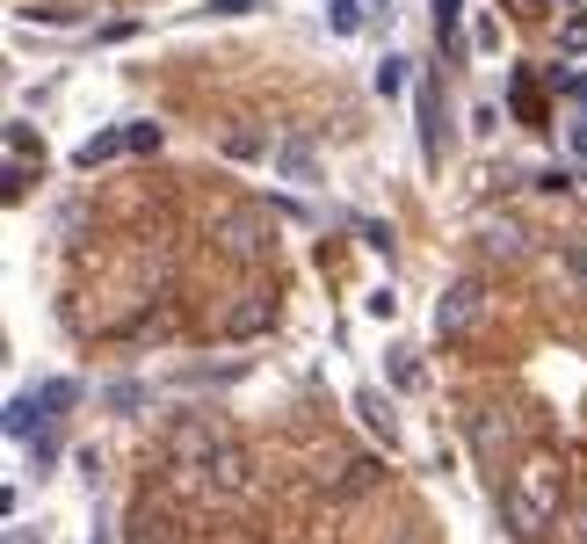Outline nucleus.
<instances>
[{
    "label": "nucleus",
    "mask_w": 587,
    "mask_h": 544,
    "mask_svg": "<svg viewBox=\"0 0 587 544\" xmlns=\"http://www.w3.org/2000/svg\"><path fill=\"white\" fill-rule=\"evenodd\" d=\"M457 30V0H435V37H449Z\"/></svg>",
    "instance_id": "nucleus-13"
},
{
    "label": "nucleus",
    "mask_w": 587,
    "mask_h": 544,
    "mask_svg": "<svg viewBox=\"0 0 587 544\" xmlns=\"http://www.w3.org/2000/svg\"><path fill=\"white\" fill-rule=\"evenodd\" d=\"M283 174H291V182H305V174H312V153H305V145H283Z\"/></svg>",
    "instance_id": "nucleus-11"
},
{
    "label": "nucleus",
    "mask_w": 587,
    "mask_h": 544,
    "mask_svg": "<svg viewBox=\"0 0 587 544\" xmlns=\"http://www.w3.org/2000/svg\"><path fill=\"white\" fill-rule=\"evenodd\" d=\"M334 30H341V37L363 30V0H334Z\"/></svg>",
    "instance_id": "nucleus-9"
},
{
    "label": "nucleus",
    "mask_w": 587,
    "mask_h": 544,
    "mask_svg": "<svg viewBox=\"0 0 587 544\" xmlns=\"http://www.w3.org/2000/svg\"><path fill=\"white\" fill-rule=\"evenodd\" d=\"M515 16H544V0H515Z\"/></svg>",
    "instance_id": "nucleus-15"
},
{
    "label": "nucleus",
    "mask_w": 587,
    "mask_h": 544,
    "mask_svg": "<svg viewBox=\"0 0 587 544\" xmlns=\"http://www.w3.org/2000/svg\"><path fill=\"white\" fill-rule=\"evenodd\" d=\"M356 406H363V421H371V429H377V435H385V443H392V435H399V421H392V406H385V400H377V392H363V400H356Z\"/></svg>",
    "instance_id": "nucleus-6"
},
{
    "label": "nucleus",
    "mask_w": 587,
    "mask_h": 544,
    "mask_svg": "<svg viewBox=\"0 0 587 544\" xmlns=\"http://www.w3.org/2000/svg\"><path fill=\"white\" fill-rule=\"evenodd\" d=\"M558 37H566V51L580 59V51H587V16H566V30H558Z\"/></svg>",
    "instance_id": "nucleus-12"
},
{
    "label": "nucleus",
    "mask_w": 587,
    "mask_h": 544,
    "mask_svg": "<svg viewBox=\"0 0 587 544\" xmlns=\"http://www.w3.org/2000/svg\"><path fill=\"white\" fill-rule=\"evenodd\" d=\"M217 240H225L232 254H247V262H262V254L276 248V233L262 225V211H225L217 218Z\"/></svg>",
    "instance_id": "nucleus-3"
},
{
    "label": "nucleus",
    "mask_w": 587,
    "mask_h": 544,
    "mask_svg": "<svg viewBox=\"0 0 587 544\" xmlns=\"http://www.w3.org/2000/svg\"><path fill=\"white\" fill-rule=\"evenodd\" d=\"M117 153H131V131H102V139H88V145H80V168H102V160H117Z\"/></svg>",
    "instance_id": "nucleus-4"
},
{
    "label": "nucleus",
    "mask_w": 587,
    "mask_h": 544,
    "mask_svg": "<svg viewBox=\"0 0 587 544\" xmlns=\"http://www.w3.org/2000/svg\"><path fill=\"white\" fill-rule=\"evenodd\" d=\"M500 515H508L515 537H544V530L558 523V465L551 457H523V465H515Z\"/></svg>",
    "instance_id": "nucleus-1"
},
{
    "label": "nucleus",
    "mask_w": 587,
    "mask_h": 544,
    "mask_svg": "<svg viewBox=\"0 0 587 544\" xmlns=\"http://www.w3.org/2000/svg\"><path fill=\"white\" fill-rule=\"evenodd\" d=\"M479 320H486V291H479V276H457L443 298H435V334H443V342L472 334Z\"/></svg>",
    "instance_id": "nucleus-2"
},
{
    "label": "nucleus",
    "mask_w": 587,
    "mask_h": 544,
    "mask_svg": "<svg viewBox=\"0 0 587 544\" xmlns=\"http://www.w3.org/2000/svg\"><path fill=\"white\" fill-rule=\"evenodd\" d=\"M371 480H377V465H371V457H356V465H348V480H341V494H363Z\"/></svg>",
    "instance_id": "nucleus-10"
},
{
    "label": "nucleus",
    "mask_w": 587,
    "mask_h": 544,
    "mask_svg": "<svg viewBox=\"0 0 587 544\" xmlns=\"http://www.w3.org/2000/svg\"><path fill=\"white\" fill-rule=\"evenodd\" d=\"M269 312H276L269 298H254V305H240V312H232V334H254V326H262Z\"/></svg>",
    "instance_id": "nucleus-7"
},
{
    "label": "nucleus",
    "mask_w": 587,
    "mask_h": 544,
    "mask_svg": "<svg viewBox=\"0 0 587 544\" xmlns=\"http://www.w3.org/2000/svg\"><path fill=\"white\" fill-rule=\"evenodd\" d=\"M406 88V59H385V66H377V94H385V102H392V94H399Z\"/></svg>",
    "instance_id": "nucleus-8"
},
{
    "label": "nucleus",
    "mask_w": 587,
    "mask_h": 544,
    "mask_svg": "<svg viewBox=\"0 0 587 544\" xmlns=\"http://www.w3.org/2000/svg\"><path fill=\"white\" fill-rule=\"evenodd\" d=\"M486 248L494 254H523V225H515V218H486Z\"/></svg>",
    "instance_id": "nucleus-5"
},
{
    "label": "nucleus",
    "mask_w": 587,
    "mask_h": 544,
    "mask_svg": "<svg viewBox=\"0 0 587 544\" xmlns=\"http://www.w3.org/2000/svg\"><path fill=\"white\" fill-rule=\"evenodd\" d=\"M211 8H217V16H247L254 0H211Z\"/></svg>",
    "instance_id": "nucleus-14"
}]
</instances>
